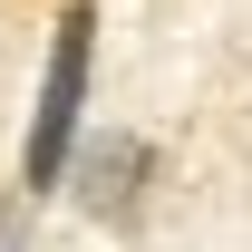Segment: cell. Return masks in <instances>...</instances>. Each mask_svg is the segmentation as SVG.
Returning a JSON list of instances; mask_svg holds the SVG:
<instances>
[{
    "label": "cell",
    "instance_id": "cell-3",
    "mask_svg": "<svg viewBox=\"0 0 252 252\" xmlns=\"http://www.w3.org/2000/svg\"><path fill=\"white\" fill-rule=\"evenodd\" d=\"M0 252H30V214H0Z\"/></svg>",
    "mask_w": 252,
    "mask_h": 252
},
{
    "label": "cell",
    "instance_id": "cell-2",
    "mask_svg": "<svg viewBox=\"0 0 252 252\" xmlns=\"http://www.w3.org/2000/svg\"><path fill=\"white\" fill-rule=\"evenodd\" d=\"M68 185H78V204H88L97 223H126L146 204V136H78Z\"/></svg>",
    "mask_w": 252,
    "mask_h": 252
},
{
    "label": "cell",
    "instance_id": "cell-1",
    "mask_svg": "<svg viewBox=\"0 0 252 252\" xmlns=\"http://www.w3.org/2000/svg\"><path fill=\"white\" fill-rule=\"evenodd\" d=\"M88 68H97V0H68L49 30V68H39L30 146H20V194H59L88 136Z\"/></svg>",
    "mask_w": 252,
    "mask_h": 252
}]
</instances>
